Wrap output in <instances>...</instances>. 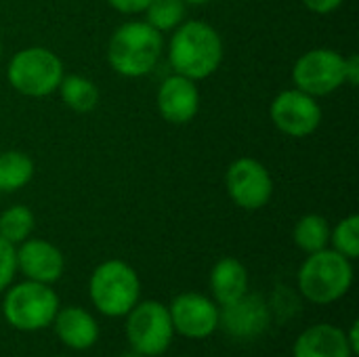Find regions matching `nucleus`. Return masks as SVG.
<instances>
[{
	"instance_id": "obj_1",
	"label": "nucleus",
	"mask_w": 359,
	"mask_h": 357,
	"mask_svg": "<svg viewBox=\"0 0 359 357\" xmlns=\"http://www.w3.org/2000/svg\"><path fill=\"white\" fill-rule=\"evenodd\" d=\"M168 59L175 74L189 80H204L212 76L223 61V40L219 32L204 21H183L175 27L170 38Z\"/></svg>"
},
{
	"instance_id": "obj_2",
	"label": "nucleus",
	"mask_w": 359,
	"mask_h": 357,
	"mask_svg": "<svg viewBox=\"0 0 359 357\" xmlns=\"http://www.w3.org/2000/svg\"><path fill=\"white\" fill-rule=\"evenodd\" d=\"M353 278V263L341 252L324 248L307 255L297 274V286L309 303L332 305L351 290Z\"/></svg>"
},
{
	"instance_id": "obj_3",
	"label": "nucleus",
	"mask_w": 359,
	"mask_h": 357,
	"mask_svg": "<svg viewBox=\"0 0 359 357\" xmlns=\"http://www.w3.org/2000/svg\"><path fill=\"white\" fill-rule=\"evenodd\" d=\"M162 46V34L147 21H126L107 42V61L120 76L141 78L156 67Z\"/></svg>"
},
{
	"instance_id": "obj_4",
	"label": "nucleus",
	"mask_w": 359,
	"mask_h": 357,
	"mask_svg": "<svg viewBox=\"0 0 359 357\" xmlns=\"http://www.w3.org/2000/svg\"><path fill=\"white\" fill-rule=\"evenodd\" d=\"M88 297L101 316L111 320L124 318L141 301L139 274L122 259L103 261L90 274Z\"/></svg>"
},
{
	"instance_id": "obj_5",
	"label": "nucleus",
	"mask_w": 359,
	"mask_h": 357,
	"mask_svg": "<svg viewBox=\"0 0 359 357\" xmlns=\"http://www.w3.org/2000/svg\"><path fill=\"white\" fill-rule=\"evenodd\" d=\"M61 303L53 286L23 280L4 290L2 316L19 332H38L50 328Z\"/></svg>"
},
{
	"instance_id": "obj_6",
	"label": "nucleus",
	"mask_w": 359,
	"mask_h": 357,
	"mask_svg": "<svg viewBox=\"0 0 359 357\" xmlns=\"http://www.w3.org/2000/svg\"><path fill=\"white\" fill-rule=\"evenodd\" d=\"M124 320V335L133 351L143 357H160L170 349L175 328L168 305L160 301H139Z\"/></svg>"
},
{
	"instance_id": "obj_7",
	"label": "nucleus",
	"mask_w": 359,
	"mask_h": 357,
	"mask_svg": "<svg viewBox=\"0 0 359 357\" xmlns=\"http://www.w3.org/2000/svg\"><path fill=\"white\" fill-rule=\"evenodd\" d=\"M6 76L17 93L25 97H48L63 80V63L44 46H27L13 55Z\"/></svg>"
},
{
	"instance_id": "obj_8",
	"label": "nucleus",
	"mask_w": 359,
	"mask_h": 357,
	"mask_svg": "<svg viewBox=\"0 0 359 357\" xmlns=\"http://www.w3.org/2000/svg\"><path fill=\"white\" fill-rule=\"evenodd\" d=\"M292 80L299 90L326 97L345 84V57L332 48H313L297 59Z\"/></svg>"
},
{
	"instance_id": "obj_9",
	"label": "nucleus",
	"mask_w": 359,
	"mask_h": 357,
	"mask_svg": "<svg viewBox=\"0 0 359 357\" xmlns=\"http://www.w3.org/2000/svg\"><path fill=\"white\" fill-rule=\"evenodd\" d=\"M225 187L231 202L244 210H259L273 196V179L265 164L255 158H238L225 173Z\"/></svg>"
},
{
	"instance_id": "obj_10",
	"label": "nucleus",
	"mask_w": 359,
	"mask_h": 357,
	"mask_svg": "<svg viewBox=\"0 0 359 357\" xmlns=\"http://www.w3.org/2000/svg\"><path fill=\"white\" fill-rule=\"evenodd\" d=\"M168 314L172 320L175 335L191 341H204L219 330L221 307L202 292H181L170 305Z\"/></svg>"
},
{
	"instance_id": "obj_11",
	"label": "nucleus",
	"mask_w": 359,
	"mask_h": 357,
	"mask_svg": "<svg viewBox=\"0 0 359 357\" xmlns=\"http://www.w3.org/2000/svg\"><path fill=\"white\" fill-rule=\"evenodd\" d=\"M269 116L280 133L301 139L318 130L322 122V107L316 97L299 88H288L271 101Z\"/></svg>"
},
{
	"instance_id": "obj_12",
	"label": "nucleus",
	"mask_w": 359,
	"mask_h": 357,
	"mask_svg": "<svg viewBox=\"0 0 359 357\" xmlns=\"http://www.w3.org/2000/svg\"><path fill=\"white\" fill-rule=\"evenodd\" d=\"M271 324V309L261 295L246 292L238 301L221 307L219 328L240 341H250L267 332Z\"/></svg>"
},
{
	"instance_id": "obj_13",
	"label": "nucleus",
	"mask_w": 359,
	"mask_h": 357,
	"mask_svg": "<svg viewBox=\"0 0 359 357\" xmlns=\"http://www.w3.org/2000/svg\"><path fill=\"white\" fill-rule=\"evenodd\" d=\"M17 271L23 274L25 280L40 284H57L65 271L63 252L48 240L27 238L25 242L15 246Z\"/></svg>"
},
{
	"instance_id": "obj_14",
	"label": "nucleus",
	"mask_w": 359,
	"mask_h": 357,
	"mask_svg": "<svg viewBox=\"0 0 359 357\" xmlns=\"http://www.w3.org/2000/svg\"><path fill=\"white\" fill-rule=\"evenodd\" d=\"M200 109V90L196 80L181 74L168 76L158 88V112L170 124H187Z\"/></svg>"
},
{
	"instance_id": "obj_15",
	"label": "nucleus",
	"mask_w": 359,
	"mask_h": 357,
	"mask_svg": "<svg viewBox=\"0 0 359 357\" xmlns=\"http://www.w3.org/2000/svg\"><path fill=\"white\" fill-rule=\"evenodd\" d=\"M55 337L72 351H88L99 341V322L84 307H59L53 320Z\"/></svg>"
},
{
	"instance_id": "obj_16",
	"label": "nucleus",
	"mask_w": 359,
	"mask_h": 357,
	"mask_svg": "<svg viewBox=\"0 0 359 357\" xmlns=\"http://www.w3.org/2000/svg\"><path fill=\"white\" fill-rule=\"evenodd\" d=\"M292 357H355L345 330L322 322V324H313L309 328H305L292 347Z\"/></svg>"
},
{
	"instance_id": "obj_17",
	"label": "nucleus",
	"mask_w": 359,
	"mask_h": 357,
	"mask_svg": "<svg viewBox=\"0 0 359 357\" xmlns=\"http://www.w3.org/2000/svg\"><path fill=\"white\" fill-rule=\"evenodd\" d=\"M210 292L219 307H225L248 292V271L236 257H223L210 271Z\"/></svg>"
},
{
	"instance_id": "obj_18",
	"label": "nucleus",
	"mask_w": 359,
	"mask_h": 357,
	"mask_svg": "<svg viewBox=\"0 0 359 357\" xmlns=\"http://www.w3.org/2000/svg\"><path fill=\"white\" fill-rule=\"evenodd\" d=\"M59 95L63 99V103L78 112V114H86L93 112L99 103V88L93 80L72 74V76H63L61 84H59Z\"/></svg>"
},
{
	"instance_id": "obj_19",
	"label": "nucleus",
	"mask_w": 359,
	"mask_h": 357,
	"mask_svg": "<svg viewBox=\"0 0 359 357\" xmlns=\"http://www.w3.org/2000/svg\"><path fill=\"white\" fill-rule=\"evenodd\" d=\"M34 177V160L17 149L0 154V191L13 194L25 187Z\"/></svg>"
},
{
	"instance_id": "obj_20",
	"label": "nucleus",
	"mask_w": 359,
	"mask_h": 357,
	"mask_svg": "<svg viewBox=\"0 0 359 357\" xmlns=\"http://www.w3.org/2000/svg\"><path fill=\"white\" fill-rule=\"evenodd\" d=\"M292 240L305 255L324 250L330 244V225L322 215H305L297 221Z\"/></svg>"
},
{
	"instance_id": "obj_21",
	"label": "nucleus",
	"mask_w": 359,
	"mask_h": 357,
	"mask_svg": "<svg viewBox=\"0 0 359 357\" xmlns=\"http://www.w3.org/2000/svg\"><path fill=\"white\" fill-rule=\"evenodd\" d=\"M34 227H36L34 213L23 204H15L0 215V238L13 246L25 242L32 236Z\"/></svg>"
},
{
	"instance_id": "obj_22",
	"label": "nucleus",
	"mask_w": 359,
	"mask_h": 357,
	"mask_svg": "<svg viewBox=\"0 0 359 357\" xmlns=\"http://www.w3.org/2000/svg\"><path fill=\"white\" fill-rule=\"evenodd\" d=\"M147 23L156 27L160 34L170 32L185 19V2L183 0H151L145 8Z\"/></svg>"
},
{
	"instance_id": "obj_23",
	"label": "nucleus",
	"mask_w": 359,
	"mask_h": 357,
	"mask_svg": "<svg viewBox=\"0 0 359 357\" xmlns=\"http://www.w3.org/2000/svg\"><path fill=\"white\" fill-rule=\"evenodd\" d=\"M330 244L332 250L341 252L349 261H355L359 257V217L349 215L343 221L337 223L334 229H330Z\"/></svg>"
},
{
	"instance_id": "obj_24",
	"label": "nucleus",
	"mask_w": 359,
	"mask_h": 357,
	"mask_svg": "<svg viewBox=\"0 0 359 357\" xmlns=\"http://www.w3.org/2000/svg\"><path fill=\"white\" fill-rule=\"evenodd\" d=\"M15 274H17L15 246L0 238V295L13 284Z\"/></svg>"
},
{
	"instance_id": "obj_25",
	"label": "nucleus",
	"mask_w": 359,
	"mask_h": 357,
	"mask_svg": "<svg viewBox=\"0 0 359 357\" xmlns=\"http://www.w3.org/2000/svg\"><path fill=\"white\" fill-rule=\"evenodd\" d=\"M118 13H124V15H137L141 11H145L149 6L151 0H107Z\"/></svg>"
},
{
	"instance_id": "obj_26",
	"label": "nucleus",
	"mask_w": 359,
	"mask_h": 357,
	"mask_svg": "<svg viewBox=\"0 0 359 357\" xmlns=\"http://www.w3.org/2000/svg\"><path fill=\"white\" fill-rule=\"evenodd\" d=\"M343 2L345 0H303V4L318 15H328V13L337 11Z\"/></svg>"
},
{
	"instance_id": "obj_27",
	"label": "nucleus",
	"mask_w": 359,
	"mask_h": 357,
	"mask_svg": "<svg viewBox=\"0 0 359 357\" xmlns=\"http://www.w3.org/2000/svg\"><path fill=\"white\" fill-rule=\"evenodd\" d=\"M359 82V57L353 53L345 57V84L358 86Z\"/></svg>"
},
{
	"instance_id": "obj_28",
	"label": "nucleus",
	"mask_w": 359,
	"mask_h": 357,
	"mask_svg": "<svg viewBox=\"0 0 359 357\" xmlns=\"http://www.w3.org/2000/svg\"><path fill=\"white\" fill-rule=\"evenodd\" d=\"M345 337H347V343H349V347H351L353 356H359V322L358 320H353V322H351V326L345 330Z\"/></svg>"
},
{
	"instance_id": "obj_29",
	"label": "nucleus",
	"mask_w": 359,
	"mask_h": 357,
	"mask_svg": "<svg viewBox=\"0 0 359 357\" xmlns=\"http://www.w3.org/2000/svg\"><path fill=\"white\" fill-rule=\"evenodd\" d=\"M185 4H206V2H210V0H183Z\"/></svg>"
},
{
	"instance_id": "obj_30",
	"label": "nucleus",
	"mask_w": 359,
	"mask_h": 357,
	"mask_svg": "<svg viewBox=\"0 0 359 357\" xmlns=\"http://www.w3.org/2000/svg\"><path fill=\"white\" fill-rule=\"evenodd\" d=\"M120 357H143L141 356V353H137V351H133V349H130V351H126V353H122V356Z\"/></svg>"
},
{
	"instance_id": "obj_31",
	"label": "nucleus",
	"mask_w": 359,
	"mask_h": 357,
	"mask_svg": "<svg viewBox=\"0 0 359 357\" xmlns=\"http://www.w3.org/2000/svg\"><path fill=\"white\" fill-rule=\"evenodd\" d=\"M0 57H2V44H0Z\"/></svg>"
},
{
	"instance_id": "obj_32",
	"label": "nucleus",
	"mask_w": 359,
	"mask_h": 357,
	"mask_svg": "<svg viewBox=\"0 0 359 357\" xmlns=\"http://www.w3.org/2000/svg\"><path fill=\"white\" fill-rule=\"evenodd\" d=\"M55 357H67V356H55Z\"/></svg>"
}]
</instances>
